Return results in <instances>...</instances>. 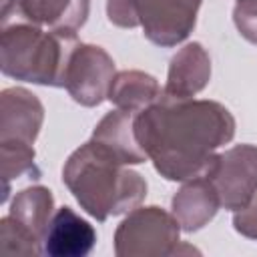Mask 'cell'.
Returning <instances> with one entry per match:
<instances>
[{"instance_id":"17","label":"cell","mask_w":257,"mask_h":257,"mask_svg":"<svg viewBox=\"0 0 257 257\" xmlns=\"http://www.w3.org/2000/svg\"><path fill=\"white\" fill-rule=\"evenodd\" d=\"M233 22L245 40L257 44V0H237L233 8Z\"/></svg>"},{"instance_id":"4","label":"cell","mask_w":257,"mask_h":257,"mask_svg":"<svg viewBox=\"0 0 257 257\" xmlns=\"http://www.w3.org/2000/svg\"><path fill=\"white\" fill-rule=\"evenodd\" d=\"M203 0H106V16L118 28H143L147 40L171 48L189 38Z\"/></svg>"},{"instance_id":"16","label":"cell","mask_w":257,"mask_h":257,"mask_svg":"<svg viewBox=\"0 0 257 257\" xmlns=\"http://www.w3.org/2000/svg\"><path fill=\"white\" fill-rule=\"evenodd\" d=\"M0 151H2V181H4L2 203H6L10 193V181L20 179L22 175L38 177L40 171L36 167L34 145H0Z\"/></svg>"},{"instance_id":"5","label":"cell","mask_w":257,"mask_h":257,"mask_svg":"<svg viewBox=\"0 0 257 257\" xmlns=\"http://www.w3.org/2000/svg\"><path fill=\"white\" fill-rule=\"evenodd\" d=\"M54 215V197L48 187L32 185L16 193L10 211L0 219L2 253H42V241Z\"/></svg>"},{"instance_id":"6","label":"cell","mask_w":257,"mask_h":257,"mask_svg":"<svg viewBox=\"0 0 257 257\" xmlns=\"http://www.w3.org/2000/svg\"><path fill=\"white\" fill-rule=\"evenodd\" d=\"M181 225L163 207H135L114 231L116 257H167L179 247Z\"/></svg>"},{"instance_id":"8","label":"cell","mask_w":257,"mask_h":257,"mask_svg":"<svg viewBox=\"0 0 257 257\" xmlns=\"http://www.w3.org/2000/svg\"><path fill=\"white\" fill-rule=\"evenodd\" d=\"M114 74V60L102 46L78 42L66 68L64 88L74 102L92 108L108 96Z\"/></svg>"},{"instance_id":"12","label":"cell","mask_w":257,"mask_h":257,"mask_svg":"<svg viewBox=\"0 0 257 257\" xmlns=\"http://www.w3.org/2000/svg\"><path fill=\"white\" fill-rule=\"evenodd\" d=\"M211 80V56L201 42H189L169 62L163 94L169 98H193Z\"/></svg>"},{"instance_id":"11","label":"cell","mask_w":257,"mask_h":257,"mask_svg":"<svg viewBox=\"0 0 257 257\" xmlns=\"http://www.w3.org/2000/svg\"><path fill=\"white\" fill-rule=\"evenodd\" d=\"M96 245L94 227L70 207L54 211L42 241V253L48 257H84Z\"/></svg>"},{"instance_id":"14","label":"cell","mask_w":257,"mask_h":257,"mask_svg":"<svg viewBox=\"0 0 257 257\" xmlns=\"http://www.w3.org/2000/svg\"><path fill=\"white\" fill-rule=\"evenodd\" d=\"M139 112L114 108L106 112L92 131V141L112 153L122 165H141L149 161L135 135V116Z\"/></svg>"},{"instance_id":"13","label":"cell","mask_w":257,"mask_h":257,"mask_svg":"<svg viewBox=\"0 0 257 257\" xmlns=\"http://www.w3.org/2000/svg\"><path fill=\"white\" fill-rule=\"evenodd\" d=\"M219 195L207 177L183 181V187L171 199V213L187 233L203 229L219 211Z\"/></svg>"},{"instance_id":"9","label":"cell","mask_w":257,"mask_h":257,"mask_svg":"<svg viewBox=\"0 0 257 257\" xmlns=\"http://www.w3.org/2000/svg\"><path fill=\"white\" fill-rule=\"evenodd\" d=\"M90 0H6L2 6V26L32 24L46 30L76 32L84 26Z\"/></svg>"},{"instance_id":"18","label":"cell","mask_w":257,"mask_h":257,"mask_svg":"<svg viewBox=\"0 0 257 257\" xmlns=\"http://www.w3.org/2000/svg\"><path fill=\"white\" fill-rule=\"evenodd\" d=\"M233 227L247 239H257V193L255 197L233 215Z\"/></svg>"},{"instance_id":"10","label":"cell","mask_w":257,"mask_h":257,"mask_svg":"<svg viewBox=\"0 0 257 257\" xmlns=\"http://www.w3.org/2000/svg\"><path fill=\"white\" fill-rule=\"evenodd\" d=\"M44 122L40 98L22 88L10 86L0 94V145H34Z\"/></svg>"},{"instance_id":"7","label":"cell","mask_w":257,"mask_h":257,"mask_svg":"<svg viewBox=\"0 0 257 257\" xmlns=\"http://www.w3.org/2000/svg\"><path fill=\"white\" fill-rule=\"evenodd\" d=\"M205 177L213 183L223 209H243L257 193V147L235 145L217 153Z\"/></svg>"},{"instance_id":"15","label":"cell","mask_w":257,"mask_h":257,"mask_svg":"<svg viewBox=\"0 0 257 257\" xmlns=\"http://www.w3.org/2000/svg\"><path fill=\"white\" fill-rule=\"evenodd\" d=\"M163 96V90L153 74L143 70H120L114 74L108 88V100L122 110L141 112Z\"/></svg>"},{"instance_id":"2","label":"cell","mask_w":257,"mask_h":257,"mask_svg":"<svg viewBox=\"0 0 257 257\" xmlns=\"http://www.w3.org/2000/svg\"><path fill=\"white\" fill-rule=\"evenodd\" d=\"M126 167L90 139L66 159L62 183L90 217L106 221L133 211L147 197V181Z\"/></svg>"},{"instance_id":"1","label":"cell","mask_w":257,"mask_h":257,"mask_svg":"<svg viewBox=\"0 0 257 257\" xmlns=\"http://www.w3.org/2000/svg\"><path fill=\"white\" fill-rule=\"evenodd\" d=\"M135 135L167 181L205 177L217 149L235 137L231 110L217 100L161 96L135 116Z\"/></svg>"},{"instance_id":"3","label":"cell","mask_w":257,"mask_h":257,"mask_svg":"<svg viewBox=\"0 0 257 257\" xmlns=\"http://www.w3.org/2000/svg\"><path fill=\"white\" fill-rule=\"evenodd\" d=\"M76 44V32L68 30H46L32 24L2 26V74L14 80L64 88L66 68Z\"/></svg>"}]
</instances>
